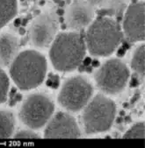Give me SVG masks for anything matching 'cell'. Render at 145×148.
<instances>
[{
    "mask_svg": "<svg viewBox=\"0 0 145 148\" xmlns=\"http://www.w3.org/2000/svg\"><path fill=\"white\" fill-rule=\"evenodd\" d=\"M122 40V26L115 19L107 16H100L94 19L87 28L84 36L86 49L96 57L112 54Z\"/></svg>",
    "mask_w": 145,
    "mask_h": 148,
    "instance_id": "6da1fadb",
    "label": "cell"
},
{
    "mask_svg": "<svg viewBox=\"0 0 145 148\" xmlns=\"http://www.w3.org/2000/svg\"><path fill=\"white\" fill-rule=\"evenodd\" d=\"M86 50L84 37L81 34L76 31L61 33L50 45L49 58L56 70L70 72L83 62Z\"/></svg>",
    "mask_w": 145,
    "mask_h": 148,
    "instance_id": "7a4b0ae2",
    "label": "cell"
},
{
    "mask_svg": "<svg viewBox=\"0 0 145 148\" xmlns=\"http://www.w3.org/2000/svg\"><path fill=\"white\" fill-rule=\"evenodd\" d=\"M47 60L35 50H25L15 57L10 65V75L22 90H29L40 86L47 73Z\"/></svg>",
    "mask_w": 145,
    "mask_h": 148,
    "instance_id": "3957f363",
    "label": "cell"
},
{
    "mask_svg": "<svg viewBox=\"0 0 145 148\" xmlns=\"http://www.w3.org/2000/svg\"><path fill=\"white\" fill-rule=\"evenodd\" d=\"M116 116L114 102L102 94L96 95L83 109L81 121L86 134L106 132L113 124Z\"/></svg>",
    "mask_w": 145,
    "mask_h": 148,
    "instance_id": "277c9868",
    "label": "cell"
},
{
    "mask_svg": "<svg viewBox=\"0 0 145 148\" xmlns=\"http://www.w3.org/2000/svg\"><path fill=\"white\" fill-rule=\"evenodd\" d=\"M130 75L128 66L119 59H111L100 66L94 75L97 87L108 95L122 92Z\"/></svg>",
    "mask_w": 145,
    "mask_h": 148,
    "instance_id": "5b68a950",
    "label": "cell"
},
{
    "mask_svg": "<svg viewBox=\"0 0 145 148\" xmlns=\"http://www.w3.org/2000/svg\"><path fill=\"white\" fill-rule=\"evenodd\" d=\"M93 95L92 83L84 76L67 80L58 95V103L68 111L77 112L84 108Z\"/></svg>",
    "mask_w": 145,
    "mask_h": 148,
    "instance_id": "8992f818",
    "label": "cell"
},
{
    "mask_svg": "<svg viewBox=\"0 0 145 148\" xmlns=\"http://www.w3.org/2000/svg\"><path fill=\"white\" fill-rule=\"evenodd\" d=\"M54 110V103L48 96L32 94L24 101L19 110V118L29 128L41 129L48 122Z\"/></svg>",
    "mask_w": 145,
    "mask_h": 148,
    "instance_id": "52a82bcc",
    "label": "cell"
},
{
    "mask_svg": "<svg viewBox=\"0 0 145 148\" xmlns=\"http://www.w3.org/2000/svg\"><path fill=\"white\" fill-rule=\"evenodd\" d=\"M123 37L129 42L143 41L145 38V6L143 1L131 4L124 15Z\"/></svg>",
    "mask_w": 145,
    "mask_h": 148,
    "instance_id": "ba28073f",
    "label": "cell"
},
{
    "mask_svg": "<svg viewBox=\"0 0 145 148\" xmlns=\"http://www.w3.org/2000/svg\"><path fill=\"white\" fill-rule=\"evenodd\" d=\"M58 30V23L55 16L44 13L37 17L29 29V39L33 46L39 48L49 47L54 41Z\"/></svg>",
    "mask_w": 145,
    "mask_h": 148,
    "instance_id": "9c48e42d",
    "label": "cell"
},
{
    "mask_svg": "<svg viewBox=\"0 0 145 148\" xmlns=\"http://www.w3.org/2000/svg\"><path fill=\"white\" fill-rule=\"evenodd\" d=\"M81 136L80 128L75 118L69 113L58 112L46 124V138H77Z\"/></svg>",
    "mask_w": 145,
    "mask_h": 148,
    "instance_id": "30bf717a",
    "label": "cell"
},
{
    "mask_svg": "<svg viewBox=\"0 0 145 148\" xmlns=\"http://www.w3.org/2000/svg\"><path fill=\"white\" fill-rule=\"evenodd\" d=\"M95 9L84 0L72 2L66 11L67 25L73 31H80L88 27L93 21Z\"/></svg>",
    "mask_w": 145,
    "mask_h": 148,
    "instance_id": "8fae6325",
    "label": "cell"
},
{
    "mask_svg": "<svg viewBox=\"0 0 145 148\" xmlns=\"http://www.w3.org/2000/svg\"><path fill=\"white\" fill-rule=\"evenodd\" d=\"M19 52L18 39L10 34L0 36V66L8 67L12 64Z\"/></svg>",
    "mask_w": 145,
    "mask_h": 148,
    "instance_id": "7c38bea8",
    "label": "cell"
},
{
    "mask_svg": "<svg viewBox=\"0 0 145 148\" xmlns=\"http://www.w3.org/2000/svg\"><path fill=\"white\" fill-rule=\"evenodd\" d=\"M17 0H0V28L7 25L17 14Z\"/></svg>",
    "mask_w": 145,
    "mask_h": 148,
    "instance_id": "4fadbf2b",
    "label": "cell"
},
{
    "mask_svg": "<svg viewBox=\"0 0 145 148\" xmlns=\"http://www.w3.org/2000/svg\"><path fill=\"white\" fill-rule=\"evenodd\" d=\"M15 128V117L10 111L0 110V139L12 136Z\"/></svg>",
    "mask_w": 145,
    "mask_h": 148,
    "instance_id": "5bb4252c",
    "label": "cell"
},
{
    "mask_svg": "<svg viewBox=\"0 0 145 148\" xmlns=\"http://www.w3.org/2000/svg\"><path fill=\"white\" fill-rule=\"evenodd\" d=\"M132 69L143 81L145 76V47L144 44L139 46L132 57L131 60Z\"/></svg>",
    "mask_w": 145,
    "mask_h": 148,
    "instance_id": "9a60e30c",
    "label": "cell"
},
{
    "mask_svg": "<svg viewBox=\"0 0 145 148\" xmlns=\"http://www.w3.org/2000/svg\"><path fill=\"white\" fill-rule=\"evenodd\" d=\"M145 137V125L144 122H139L128 129L123 138H139L143 139Z\"/></svg>",
    "mask_w": 145,
    "mask_h": 148,
    "instance_id": "2e32d148",
    "label": "cell"
},
{
    "mask_svg": "<svg viewBox=\"0 0 145 148\" xmlns=\"http://www.w3.org/2000/svg\"><path fill=\"white\" fill-rule=\"evenodd\" d=\"M9 85L10 82L7 75L3 69H0V103H4L7 98Z\"/></svg>",
    "mask_w": 145,
    "mask_h": 148,
    "instance_id": "e0dca14e",
    "label": "cell"
},
{
    "mask_svg": "<svg viewBox=\"0 0 145 148\" xmlns=\"http://www.w3.org/2000/svg\"><path fill=\"white\" fill-rule=\"evenodd\" d=\"M40 138L41 137L37 133L29 130L19 131L14 135V138L16 139H38Z\"/></svg>",
    "mask_w": 145,
    "mask_h": 148,
    "instance_id": "ac0fdd59",
    "label": "cell"
},
{
    "mask_svg": "<svg viewBox=\"0 0 145 148\" xmlns=\"http://www.w3.org/2000/svg\"><path fill=\"white\" fill-rule=\"evenodd\" d=\"M85 1L95 9L96 7L100 6L105 2V0H85Z\"/></svg>",
    "mask_w": 145,
    "mask_h": 148,
    "instance_id": "d6986e66",
    "label": "cell"
}]
</instances>
